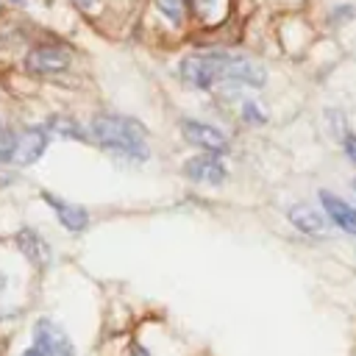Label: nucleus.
<instances>
[{
	"mask_svg": "<svg viewBox=\"0 0 356 356\" xmlns=\"http://www.w3.org/2000/svg\"><path fill=\"white\" fill-rule=\"evenodd\" d=\"M181 131L186 136L189 145L195 147H203L209 153H228V136L209 125V122H200V120H181Z\"/></svg>",
	"mask_w": 356,
	"mask_h": 356,
	"instance_id": "obj_5",
	"label": "nucleus"
},
{
	"mask_svg": "<svg viewBox=\"0 0 356 356\" xmlns=\"http://www.w3.org/2000/svg\"><path fill=\"white\" fill-rule=\"evenodd\" d=\"M228 67H231V53H195L181 61L178 72L186 86L211 89V86L228 81Z\"/></svg>",
	"mask_w": 356,
	"mask_h": 356,
	"instance_id": "obj_2",
	"label": "nucleus"
},
{
	"mask_svg": "<svg viewBox=\"0 0 356 356\" xmlns=\"http://www.w3.org/2000/svg\"><path fill=\"white\" fill-rule=\"evenodd\" d=\"M156 6L161 8V14H164L172 25H178V22L184 19V0H156Z\"/></svg>",
	"mask_w": 356,
	"mask_h": 356,
	"instance_id": "obj_13",
	"label": "nucleus"
},
{
	"mask_svg": "<svg viewBox=\"0 0 356 356\" xmlns=\"http://www.w3.org/2000/svg\"><path fill=\"white\" fill-rule=\"evenodd\" d=\"M17 136L11 131H0V161H14Z\"/></svg>",
	"mask_w": 356,
	"mask_h": 356,
	"instance_id": "obj_14",
	"label": "nucleus"
},
{
	"mask_svg": "<svg viewBox=\"0 0 356 356\" xmlns=\"http://www.w3.org/2000/svg\"><path fill=\"white\" fill-rule=\"evenodd\" d=\"M50 142V128L47 125H33V128H25L19 136H17V150H14V161L17 164H33L44 147Z\"/></svg>",
	"mask_w": 356,
	"mask_h": 356,
	"instance_id": "obj_7",
	"label": "nucleus"
},
{
	"mask_svg": "<svg viewBox=\"0 0 356 356\" xmlns=\"http://www.w3.org/2000/svg\"><path fill=\"white\" fill-rule=\"evenodd\" d=\"M42 197L50 203V209L58 214V222H61L67 231H81V228H86V222H89L86 209L72 206V203L61 200V197H58V195H53V192H42Z\"/></svg>",
	"mask_w": 356,
	"mask_h": 356,
	"instance_id": "obj_9",
	"label": "nucleus"
},
{
	"mask_svg": "<svg viewBox=\"0 0 356 356\" xmlns=\"http://www.w3.org/2000/svg\"><path fill=\"white\" fill-rule=\"evenodd\" d=\"M3 286H6V275L0 273V292H3Z\"/></svg>",
	"mask_w": 356,
	"mask_h": 356,
	"instance_id": "obj_18",
	"label": "nucleus"
},
{
	"mask_svg": "<svg viewBox=\"0 0 356 356\" xmlns=\"http://www.w3.org/2000/svg\"><path fill=\"white\" fill-rule=\"evenodd\" d=\"M47 128L50 131H56V134H61V136H72V139H83V134H81V128L72 122V120H61V117H53L50 122H47Z\"/></svg>",
	"mask_w": 356,
	"mask_h": 356,
	"instance_id": "obj_12",
	"label": "nucleus"
},
{
	"mask_svg": "<svg viewBox=\"0 0 356 356\" xmlns=\"http://www.w3.org/2000/svg\"><path fill=\"white\" fill-rule=\"evenodd\" d=\"M72 56L67 47L61 44H39L33 47L28 56H25V67L36 75H56V72H64L70 67Z\"/></svg>",
	"mask_w": 356,
	"mask_h": 356,
	"instance_id": "obj_4",
	"label": "nucleus"
},
{
	"mask_svg": "<svg viewBox=\"0 0 356 356\" xmlns=\"http://www.w3.org/2000/svg\"><path fill=\"white\" fill-rule=\"evenodd\" d=\"M25 356H75V345L58 323L42 317L33 325V342Z\"/></svg>",
	"mask_w": 356,
	"mask_h": 356,
	"instance_id": "obj_3",
	"label": "nucleus"
},
{
	"mask_svg": "<svg viewBox=\"0 0 356 356\" xmlns=\"http://www.w3.org/2000/svg\"><path fill=\"white\" fill-rule=\"evenodd\" d=\"M342 147H345V156L356 164V134L345 131V136H342Z\"/></svg>",
	"mask_w": 356,
	"mask_h": 356,
	"instance_id": "obj_16",
	"label": "nucleus"
},
{
	"mask_svg": "<svg viewBox=\"0 0 356 356\" xmlns=\"http://www.w3.org/2000/svg\"><path fill=\"white\" fill-rule=\"evenodd\" d=\"M17 245H19V250H22L36 267H47V264H50V250H47V245L42 242V236H39L36 231L22 228V231L17 234Z\"/></svg>",
	"mask_w": 356,
	"mask_h": 356,
	"instance_id": "obj_11",
	"label": "nucleus"
},
{
	"mask_svg": "<svg viewBox=\"0 0 356 356\" xmlns=\"http://www.w3.org/2000/svg\"><path fill=\"white\" fill-rule=\"evenodd\" d=\"M320 203L337 228H342L345 234H356V209L350 203H345L342 197H337L331 192H320Z\"/></svg>",
	"mask_w": 356,
	"mask_h": 356,
	"instance_id": "obj_8",
	"label": "nucleus"
},
{
	"mask_svg": "<svg viewBox=\"0 0 356 356\" xmlns=\"http://www.w3.org/2000/svg\"><path fill=\"white\" fill-rule=\"evenodd\" d=\"M89 136L108 153L122 156V159H136L145 161L147 159V131L122 114H100L92 120L89 125Z\"/></svg>",
	"mask_w": 356,
	"mask_h": 356,
	"instance_id": "obj_1",
	"label": "nucleus"
},
{
	"mask_svg": "<svg viewBox=\"0 0 356 356\" xmlns=\"http://www.w3.org/2000/svg\"><path fill=\"white\" fill-rule=\"evenodd\" d=\"M184 172H186V178H189V181H195V184H211V186L222 184V181H225V175H228V170H225V164H222L220 153L192 156V159L184 164Z\"/></svg>",
	"mask_w": 356,
	"mask_h": 356,
	"instance_id": "obj_6",
	"label": "nucleus"
},
{
	"mask_svg": "<svg viewBox=\"0 0 356 356\" xmlns=\"http://www.w3.org/2000/svg\"><path fill=\"white\" fill-rule=\"evenodd\" d=\"M75 3H78V6H83V8H89V6H95L97 0H75Z\"/></svg>",
	"mask_w": 356,
	"mask_h": 356,
	"instance_id": "obj_17",
	"label": "nucleus"
},
{
	"mask_svg": "<svg viewBox=\"0 0 356 356\" xmlns=\"http://www.w3.org/2000/svg\"><path fill=\"white\" fill-rule=\"evenodd\" d=\"M17 3H19V0H17Z\"/></svg>",
	"mask_w": 356,
	"mask_h": 356,
	"instance_id": "obj_20",
	"label": "nucleus"
},
{
	"mask_svg": "<svg viewBox=\"0 0 356 356\" xmlns=\"http://www.w3.org/2000/svg\"><path fill=\"white\" fill-rule=\"evenodd\" d=\"M353 192H356V181H353Z\"/></svg>",
	"mask_w": 356,
	"mask_h": 356,
	"instance_id": "obj_19",
	"label": "nucleus"
},
{
	"mask_svg": "<svg viewBox=\"0 0 356 356\" xmlns=\"http://www.w3.org/2000/svg\"><path fill=\"white\" fill-rule=\"evenodd\" d=\"M242 117H245L248 122H253V125H261V122L267 120V117H264V111H261L253 100H245V103H242Z\"/></svg>",
	"mask_w": 356,
	"mask_h": 356,
	"instance_id": "obj_15",
	"label": "nucleus"
},
{
	"mask_svg": "<svg viewBox=\"0 0 356 356\" xmlns=\"http://www.w3.org/2000/svg\"><path fill=\"white\" fill-rule=\"evenodd\" d=\"M289 222L298 228V231H303V234H309V236H325L328 234V222L323 220V214H317L312 206H306V203H295L289 211Z\"/></svg>",
	"mask_w": 356,
	"mask_h": 356,
	"instance_id": "obj_10",
	"label": "nucleus"
}]
</instances>
